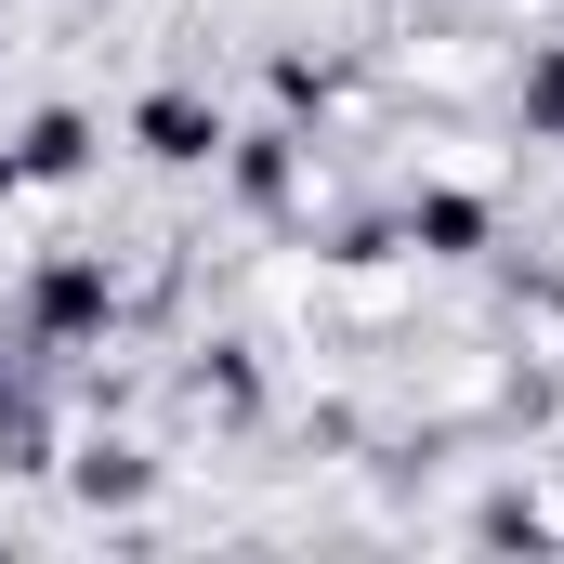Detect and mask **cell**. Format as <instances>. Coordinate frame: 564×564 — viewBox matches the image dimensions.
Masks as SVG:
<instances>
[{"mask_svg":"<svg viewBox=\"0 0 564 564\" xmlns=\"http://www.w3.org/2000/svg\"><path fill=\"white\" fill-rule=\"evenodd\" d=\"M421 237H433V250H473V237H486V210H473V197H433Z\"/></svg>","mask_w":564,"mask_h":564,"instance_id":"3957f363","label":"cell"},{"mask_svg":"<svg viewBox=\"0 0 564 564\" xmlns=\"http://www.w3.org/2000/svg\"><path fill=\"white\" fill-rule=\"evenodd\" d=\"M525 119H539V132H564V53L539 66V79H525Z\"/></svg>","mask_w":564,"mask_h":564,"instance_id":"5b68a950","label":"cell"},{"mask_svg":"<svg viewBox=\"0 0 564 564\" xmlns=\"http://www.w3.org/2000/svg\"><path fill=\"white\" fill-rule=\"evenodd\" d=\"M26 171H79V119H40L26 132Z\"/></svg>","mask_w":564,"mask_h":564,"instance_id":"277c9868","label":"cell"},{"mask_svg":"<svg viewBox=\"0 0 564 564\" xmlns=\"http://www.w3.org/2000/svg\"><path fill=\"white\" fill-rule=\"evenodd\" d=\"M40 315H53V328H93V315H106V276H93V263H53V276H40Z\"/></svg>","mask_w":564,"mask_h":564,"instance_id":"7a4b0ae2","label":"cell"},{"mask_svg":"<svg viewBox=\"0 0 564 564\" xmlns=\"http://www.w3.org/2000/svg\"><path fill=\"white\" fill-rule=\"evenodd\" d=\"M144 144H158V158H210V106H197V93H158V106H144Z\"/></svg>","mask_w":564,"mask_h":564,"instance_id":"6da1fadb","label":"cell"}]
</instances>
